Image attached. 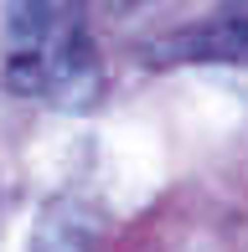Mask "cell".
<instances>
[{
	"label": "cell",
	"mask_w": 248,
	"mask_h": 252,
	"mask_svg": "<svg viewBox=\"0 0 248 252\" xmlns=\"http://www.w3.org/2000/svg\"><path fill=\"white\" fill-rule=\"evenodd\" d=\"M98 93H104L98 52L88 41V31L73 16H62L57 31H52V47H47V98L67 113H83L98 103Z\"/></svg>",
	"instance_id": "7a4b0ae2"
},
{
	"label": "cell",
	"mask_w": 248,
	"mask_h": 252,
	"mask_svg": "<svg viewBox=\"0 0 248 252\" xmlns=\"http://www.w3.org/2000/svg\"><path fill=\"white\" fill-rule=\"evenodd\" d=\"M134 5H145V0H114V10H134Z\"/></svg>",
	"instance_id": "5b68a950"
},
{
	"label": "cell",
	"mask_w": 248,
	"mask_h": 252,
	"mask_svg": "<svg viewBox=\"0 0 248 252\" xmlns=\"http://www.w3.org/2000/svg\"><path fill=\"white\" fill-rule=\"evenodd\" d=\"M93 242H98V211L78 196H57L41 206L26 252H93Z\"/></svg>",
	"instance_id": "277c9868"
},
{
	"label": "cell",
	"mask_w": 248,
	"mask_h": 252,
	"mask_svg": "<svg viewBox=\"0 0 248 252\" xmlns=\"http://www.w3.org/2000/svg\"><path fill=\"white\" fill-rule=\"evenodd\" d=\"M57 31L52 0H10L5 5V88L16 98L47 93V47Z\"/></svg>",
	"instance_id": "6da1fadb"
},
{
	"label": "cell",
	"mask_w": 248,
	"mask_h": 252,
	"mask_svg": "<svg viewBox=\"0 0 248 252\" xmlns=\"http://www.w3.org/2000/svg\"><path fill=\"white\" fill-rule=\"evenodd\" d=\"M150 62H228V67H248V5H228L207 21H191V26L171 31L165 41L150 47Z\"/></svg>",
	"instance_id": "3957f363"
}]
</instances>
